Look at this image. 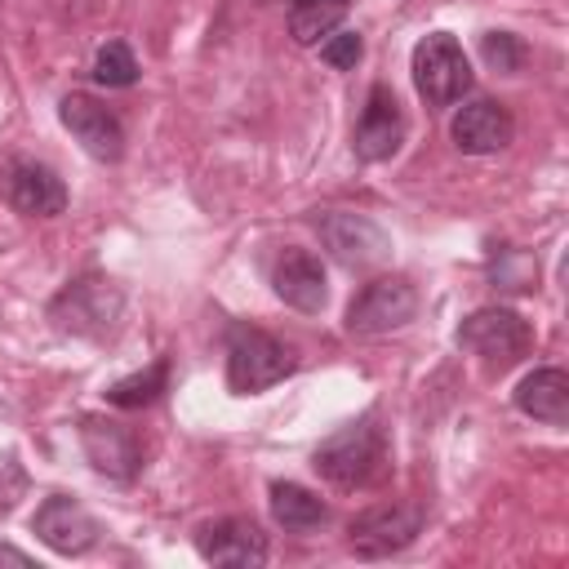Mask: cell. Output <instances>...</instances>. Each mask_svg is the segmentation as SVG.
I'll return each mask as SVG.
<instances>
[{
	"instance_id": "obj_1",
	"label": "cell",
	"mask_w": 569,
	"mask_h": 569,
	"mask_svg": "<svg viewBox=\"0 0 569 569\" xmlns=\"http://www.w3.org/2000/svg\"><path fill=\"white\" fill-rule=\"evenodd\" d=\"M311 462L338 489H369L387 471V436L369 418L365 422H351V427L333 431L329 440H320V449H316Z\"/></svg>"
},
{
	"instance_id": "obj_2",
	"label": "cell",
	"mask_w": 569,
	"mask_h": 569,
	"mask_svg": "<svg viewBox=\"0 0 569 569\" xmlns=\"http://www.w3.org/2000/svg\"><path fill=\"white\" fill-rule=\"evenodd\" d=\"M298 365L293 347H284L280 338L253 329V325H236L227 333V387L236 396H253L276 387L280 378H289Z\"/></svg>"
},
{
	"instance_id": "obj_3",
	"label": "cell",
	"mask_w": 569,
	"mask_h": 569,
	"mask_svg": "<svg viewBox=\"0 0 569 569\" xmlns=\"http://www.w3.org/2000/svg\"><path fill=\"white\" fill-rule=\"evenodd\" d=\"M413 84L427 107H449L471 89V62L449 31H431L413 44Z\"/></svg>"
},
{
	"instance_id": "obj_4",
	"label": "cell",
	"mask_w": 569,
	"mask_h": 569,
	"mask_svg": "<svg viewBox=\"0 0 569 569\" xmlns=\"http://www.w3.org/2000/svg\"><path fill=\"white\" fill-rule=\"evenodd\" d=\"M533 333L511 307H480L458 325V347L480 356L489 369H507L529 351Z\"/></svg>"
},
{
	"instance_id": "obj_5",
	"label": "cell",
	"mask_w": 569,
	"mask_h": 569,
	"mask_svg": "<svg viewBox=\"0 0 569 569\" xmlns=\"http://www.w3.org/2000/svg\"><path fill=\"white\" fill-rule=\"evenodd\" d=\"M413 311H418V289L405 276H378L351 298L347 329L360 333V338H378V333H391V329L409 325Z\"/></svg>"
},
{
	"instance_id": "obj_6",
	"label": "cell",
	"mask_w": 569,
	"mask_h": 569,
	"mask_svg": "<svg viewBox=\"0 0 569 569\" xmlns=\"http://www.w3.org/2000/svg\"><path fill=\"white\" fill-rule=\"evenodd\" d=\"M422 520H427V511H422L418 502H382V507L360 511V516L347 525V542H351L356 556L382 560V556H391V551H405V547L418 538Z\"/></svg>"
},
{
	"instance_id": "obj_7",
	"label": "cell",
	"mask_w": 569,
	"mask_h": 569,
	"mask_svg": "<svg viewBox=\"0 0 569 569\" xmlns=\"http://www.w3.org/2000/svg\"><path fill=\"white\" fill-rule=\"evenodd\" d=\"M120 316V289L107 276H84L76 284H67L53 298V320L62 333H107Z\"/></svg>"
},
{
	"instance_id": "obj_8",
	"label": "cell",
	"mask_w": 569,
	"mask_h": 569,
	"mask_svg": "<svg viewBox=\"0 0 569 569\" xmlns=\"http://www.w3.org/2000/svg\"><path fill=\"white\" fill-rule=\"evenodd\" d=\"M58 116L62 124L71 129V138L93 156V160H120L124 156V124L120 116L98 102L93 93H67L58 102Z\"/></svg>"
},
{
	"instance_id": "obj_9",
	"label": "cell",
	"mask_w": 569,
	"mask_h": 569,
	"mask_svg": "<svg viewBox=\"0 0 569 569\" xmlns=\"http://www.w3.org/2000/svg\"><path fill=\"white\" fill-rule=\"evenodd\" d=\"M31 529H36V538H40L44 547H53L58 556H80V551H89V547L98 542V520H93L76 498H67V493H49V498L36 507Z\"/></svg>"
},
{
	"instance_id": "obj_10",
	"label": "cell",
	"mask_w": 569,
	"mask_h": 569,
	"mask_svg": "<svg viewBox=\"0 0 569 569\" xmlns=\"http://www.w3.org/2000/svg\"><path fill=\"white\" fill-rule=\"evenodd\" d=\"M196 551L209 565H231V569H258V565H267V538H262V529L253 520H240V516H222V520L200 525Z\"/></svg>"
},
{
	"instance_id": "obj_11",
	"label": "cell",
	"mask_w": 569,
	"mask_h": 569,
	"mask_svg": "<svg viewBox=\"0 0 569 569\" xmlns=\"http://www.w3.org/2000/svg\"><path fill=\"white\" fill-rule=\"evenodd\" d=\"M4 200L27 218H58L67 209V187L49 164L13 160L4 169Z\"/></svg>"
},
{
	"instance_id": "obj_12",
	"label": "cell",
	"mask_w": 569,
	"mask_h": 569,
	"mask_svg": "<svg viewBox=\"0 0 569 569\" xmlns=\"http://www.w3.org/2000/svg\"><path fill=\"white\" fill-rule=\"evenodd\" d=\"M405 142V116L387 84H373L365 98V111L356 120V156L360 160H391Z\"/></svg>"
},
{
	"instance_id": "obj_13",
	"label": "cell",
	"mask_w": 569,
	"mask_h": 569,
	"mask_svg": "<svg viewBox=\"0 0 569 569\" xmlns=\"http://www.w3.org/2000/svg\"><path fill=\"white\" fill-rule=\"evenodd\" d=\"M80 445H84L89 462L102 476H111V480H133L138 476L142 453H138V440H133V431L124 422H111V418H93L89 413V418H80Z\"/></svg>"
},
{
	"instance_id": "obj_14",
	"label": "cell",
	"mask_w": 569,
	"mask_h": 569,
	"mask_svg": "<svg viewBox=\"0 0 569 569\" xmlns=\"http://www.w3.org/2000/svg\"><path fill=\"white\" fill-rule=\"evenodd\" d=\"M449 133H453L458 151H467V156H489V151H502V147L511 142L516 120H511V111H507L502 102H493V98H471V102L453 116Z\"/></svg>"
},
{
	"instance_id": "obj_15",
	"label": "cell",
	"mask_w": 569,
	"mask_h": 569,
	"mask_svg": "<svg viewBox=\"0 0 569 569\" xmlns=\"http://www.w3.org/2000/svg\"><path fill=\"white\" fill-rule=\"evenodd\" d=\"M320 240L333 249L338 262L347 267H373L387 258V236L378 222H369L365 213H325L320 218Z\"/></svg>"
},
{
	"instance_id": "obj_16",
	"label": "cell",
	"mask_w": 569,
	"mask_h": 569,
	"mask_svg": "<svg viewBox=\"0 0 569 569\" xmlns=\"http://www.w3.org/2000/svg\"><path fill=\"white\" fill-rule=\"evenodd\" d=\"M271 284L280 293V302H289L293 311H320L325 298H329V284H325V267L316 253L307 249H284L271 267Z\"/></svg>"
},
{
	"instance_id": "obj_17",
	"label": "cell",
	"mask_w": 569,
	"mask_h": 569,
	"mask_svg": "<svg viewBox=\"0 0 569 569\" xmlns=\"http://www.w3.org/2000/svg\"><path fill=\"white\" fill-rule=\"evenodd\" d=\"M516 409L529 413L533 422L565 427L569 422V378L565 369H533L516 387Z\"/></svg>"
},
{
	"instance_id": "obj_18",
	"label": "cell",
	"mask_w": 569,
	"mask_h": 569,
	"mask_svg": "<svg viewBox=\"0 0 569 569\" xmlns=\"http://www.w3.org/2000/svg\"><path fill=\"white\" fill-rule=\"evenodd\" d=\"M271 520L289 533H311L329 520V507L311 489H302L293 480H280V485H271Z\"/></svg>"
},
{
	"instance_id": "obj_19",
	"label": "cell",
	"mask_w": 569,
	"mask_h": 569,
	"mask_svg": "<svg viewBox=\"0 0 569 569\" xmlns=\"http://www.w3.org/2000/svg\"><path fill=\"white\" fill-rule=\"evenodd\" d=\"M351 0H293L289 4V36L298 44H320L325 36L338 31V22L347 18Z\"/></svg>"
},
{
	"instance_id": "obj_20",
	"label": "cell",
	"mask_w": 569,
	"mask_h": 569,
	"mask_svg": "<svg viewBox=\"0 0 569 569\" xmlns=\"http://www.w3.org/2000/svg\"><path fill=\"white\" fill-rule=\"evenodd\" d=\"M164 382H169V360H156V365H147L142 373H129V378L111 382V387H107V400H111L116 409H142V405H151V400L164 391Z\"/></svg>"
},
{
	"instance_id": "obj_21",
	"label": "cell",
	"mask_w": 569,
	"mask_h": 569,
	"mask_svg": "<svg viewBox=\"0 0 569 569\" xmlns=\"http://www.w3.org/2000/svg\"><path fill=\"white\" fill-rule=\"evenodd\" d=\"M93 80L107 84V89H129L138 80V58L124 40H107L98 53H93Z\"/></svg>"
},
{
	"instance_id": "obj_22",
	"label": "cell",
	"mask_w": 569,
	"mask_h": 569,
	"mask_svg": "<svg viewBox=\"0 0 569 569\" xmlns=\"http://www.w3.org/2000/svg\"><path fill=\"white\" fill-rule=\"evenodd\" d=\"M480 53H485V62L493 67V71H520L525 67V44L511 36V31H485L480 36Z\"/></svg>"
},
{
	"instance_id": "obj_23",
	"label": "cell",
	"mask_w": 569,
	"mask_h": 569,
	"mask_svg": "<svg viewBox=\"0 0 569 569\" xmlns=\"http://www.w3.org/2000/svg\"><path fill=\"white\" fill-rule=\"evenodd\" d=\"M360 53H365L360 31H333V36L320 40V58H325L329 67H338V71H351V67L360 62Z\"/></svg>"
},
{
	"instance_id": "obj_24",
	"label": "cell",
	"mask_w": 569,
	"mask_h": 569,
	"mask_svg": "<svg viewBox=\"0 0 569 569\" xmlns=\"http://www.w3.org/2000/svg\"><path fill=\"white\" fill-rule=\"evenodd\" d=\"M0 565H18V569H31V556L18 551V547H0Z\"/></svg>"
}]
</instances>
